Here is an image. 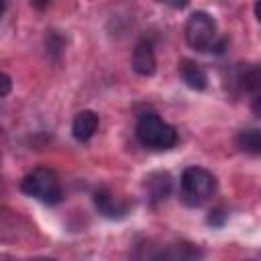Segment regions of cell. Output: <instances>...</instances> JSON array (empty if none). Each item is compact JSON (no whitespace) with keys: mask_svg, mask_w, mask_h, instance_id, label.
Here are the masks:
<instances>
[{"mask_svg":"<svg viewBox=\"0 0 261 261\" xmlns=\"http://www.w3.org/2000/svg\"><path fill=\"white\" fill-rule=\"evenodd\" d=\"M184 33H186V43L196 51L220 53L224 47V41H218L216 20L204 10H196L188 16Z\"/></svg>","mask_w":261,"mask_h":261,"instance_id":"obj_1","label":"cell"},{"mask_svg":"<svg viewBox=\"0 0 261 261\" xmlns=\"http://www.w3.org/2000/svg\"><path fill=\"white\" fill-rule=\"evenodd\" d=\"M20 192L27 194L29 198H35L49 206L59 204L63 198V190H61V181H59L57 173L51 169H45V167H37L33 171H29L20 179Z\"/></svg>","mask_w":261,"mask_h":261,"instance_id":"obj_2","label":"cell"},{"mask_svg":"<svg viewBox=\"0 0 261 261\" xmlns=\"http://www.w3.org/2000/svg\"><path fill=\"white\" fill-rule=\"evenodd\" d=\"M137 141L147 147V149H155V151H163V149H171L177 143V133L171 124H167L161 116L149 112L143 114L137 122L135 128Z\"/></svg>","mask_w":261,"mask_h":261,"instance_id":"obj_3","label":"cell"},{"mask_svg":"<svg viewBox=\"0 0 261 261\" xmlns=\"http://www.w3.org/2000/svg\"><path fill=\"white\" fill-rule=\"evenodd\" d=\"M202 251L192 243H153L147 241L137 247L135 261H198Z\"/></svg>","mask_w":261,"mask_h":261,"instance_id":"obj_4","label":"cell"},{"mask_svg":"<svg viewBox=\"0 0 261 261\" xmlns=\"http://www.w3.org/2000/svg\"><path fill=\"white\" fill-rule=\"evenodd\" d=\"M216 190L214 175L204 167H188L181 173V200L188 206L204 204Z\"/></svg>","mask_w":261,"mask_h":261,"instance_id":"obj_5","label":"cell"},{"mask_svg":"<svg viewBox=\"0 0 261 261\" xmlns=\"http://www.w3.org/2000/svg\"><path fill=\"white\" fill-rule=\"evenodd\" d=\"M94 206L106 218H122L126 214V210H128L126 202L120 200L118 196H114L106 188H100V190L94 192Z\"/></svg>","mask_w":261,"mask_h":261,"instance_id":"obj_6","label":"cell"},{"mask_svg":"<svg viewBox=\"0 0 261 261\" xmlns=\"http://www.w3.org/2000/svg\"><path fill=\"white\" fill-rule=\"evenodd\" d=\"M155 67H157V61H155V51H153V41L143 37L135 49H133V69L139 73V75H153L155 73Z\"/></svg>","mask_w":261,"mask_h":261,"instance_id":"obj_7","label":"cell"},{"mask_svg":"<svg viewBox=\"0 0 261 261\" xmlns=\"http://www.w3.org/2000/svg\"><path fill=\"white\" fill-rule=\"evenodd\" d=\"M179 77L184 80V84L192 90H204L208 86V75L204 71V67L192 59H181L177 65Z\"/></svg>","mask_w":261,"mask_h":261,"instance_id":"obj_8","label":"cell"},{"mask_svg":"<svg viewBox=\"0 0 261 261\" xmlns=\"http://www.w3.org/2000/svg\"><path fill=\"white\" fill-rule=\"evenodd\" d=\"M98 114L94 110H82L75 114L73 122H71V135L75 141L84 143L88 139L94 137V133L98 130Z\"/></svg>","mask_w":261,"mask_h":261,"instance_id":"obj_9","label":"cell"},{"mask_svg":"<svg viewBox=\"0 0 261 261\" xmlns=\"http://www.w3.org/2000/svg\"><path fill=\"white\" fill-rule=\"evenodd\" d=\"M171 192V175L167 171H155L147 177V194L153 202H161Z\"/></svg>","mask_w":261,"mask_h":261,"instance_id":"obj_10","label":"cell"},{"mask_svg":"<svg viewBox=\"0 0 261 261\" xmlns=\"http://www.w3.org/2000/svg\"><path fill=\"white\" fill-rule=\"evenodd\" d=\"M237 145L249 155H261V128H243L237 135Z\"/></svg>","mask_w":261,"mask_h":261,"instance_id":"obj_11","label":"cell"},{"mask_svg":"<svg viewBox=\"0 0 261 261\" xmlns=\"http://www.w3.org/2000/svg\"><path fill=\"white\" fill-rule=\"evenodd\" d=\"M239 84L247 94H253L255 98L261 96V65H253V67L243 69Z\"/></svg>","mask_w":261,"mask_h":261,"instance_id":"obj_12","label":"cell"},{"mask_svg":"<svg viewBox=\"0 0 261 261\" xmlns=\"http://www.w3.org/2000/svg\"><path fill=\"white\" fill-rule=\"evenodd\" d=\"M224 216H226V214H224L220 208H216L214 212H210V216H208V222H210V224H214V226H220V224L224 222Z\"/></svg>","mask_w":261,"mask_h":261,"instance_id":"obj_13","label":"cell"},{"mask_svg":"<svg viewBox=\"0 0 261 261\" xmlns=\"http://www.w3.org/2000/svg\"><path fill=\"white\" fill-rule=\"evenodd\" d=\"M10 82H12V80H10V75H8V73H2V92H0V96H2V98H6V96H8L10 86H12Z\"/></svg>","mask_w":261,"mask_h":261,"instance_id":"obj_14","label":"cell"},{"mask_svg":"<svg viewBox=\"0 0 261 261\" xmlns=\"http://www.w3.org/2000/svg\"><path fill=\"white\" fill-rule=\"evenodd\" d=\"M251 110H253V114H255V116H259V118H261V96L253 98V102H251Z\"/></svg>","mask_w":261,"mask_h":261,"instance_id":"obj_15","label":"cell"},{"mask_svg":"<svg viewBox=\"0 0 261 261\" xmlns=\"http://www.w3.org/2000/svg\"><path fill=\"white\" fill-rule=\"evenodd\" d=\"M255 16H257V20L261 22V0L255 4Z\"/></svg>","mask_w":261,"mask_h":261,"instance_id":"obj_16","label":"cell"},{"mask_svg":"<svg viewBox=\"0 0 261 261\" xmlns=\"http://www.w3.org/2000/svg\"><path fill=\"white\" fill-rule=\"evenodd\" d=\"M37 261H51V259H37Z\"/></svg>","mask_w":261,"mask_h":261,"instance_id":"obj_17","label":"cell"}]
</instances>
